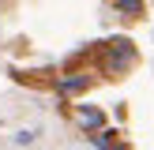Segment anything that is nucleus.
<instances>
[{
  "instance_id": "nucleus-1",
  "label": "nucleus",
  "mask_w": 154,
  "mask_h": 150,
  "mask_svg": "<svg viewBox=\"0 0 154 150\" xmlns=\"http://www.w3.org/2000/svg\"><path fill=\"white\" fill-rule=\"evenodd\" d=\"M102 64H105V71H109V75H124L128 68L135 64V45L128 41V38H113V41H105Z\"/></svg>"
},
{
  "instance_id": "nucleus-2",
  "label": "nucleus",
  "mask_w": 154,
  "mask_h": 150,
  "mask_svg": "<svg viewBox=\"0 0 154 150\" xmlns=\"http://www.w3.org/2000/svg\"><path fill=\"white\" fill-rule=\"evenodd\" d=\"M75 120H79V128H87V131H98V128L105 124V112L94 109V105H75Z\"/></svg>"
},
{
  "instance_id": "nucleus-3",
  "label": "nucleus",
  "mask_w": 154,
  "mask_h": 150,
  "mask_svg": "<svg viewBox=\"0 0 154 150\" xmlns=\"http://www.w3.org/2000/svg\"><path fill=\"white\" fill-rule=\"evenodd\" d=\"M79 90H87V75H68V79H60V94H79Z\"/></svg>"
},
{
  "instance_id": "nucleus-4",
  "label": "nucleus",
  "mask_w": 154,
  "mask_h": 150,
  "mask_svg": "<svg viewBox=\"0 0 154 150\" xmlns=\"http://www.w3.org/2000/svg\"><path fill=\"white\" fill-rule=\"evenodd\" d=\"M38 135H42L38 128H23V131L11 135V142H15V146H30V142H38Z\"/></svg>"
},
{
  "instance_id": "nucleus-5",
  "label": "nucleus",
  "mask_w": 154,
  "mask_h": 150,
  "mask_svg": "<svg viewBox=\"0 0 154 150\" xmlns=\"http://www.w3.org/2000/svg\"><path fill=\"white\" fill-rule=\"evenodd\" d=\"M117 8H120V15H128V19H135V15L143 11V0H120Z\"/></svg>"
},
{
  "instance_id": "nucleus-6",
  "label": "nucleus",
  "mask_w": 154,
  "mask_h": 150,
  "mask_svg": "<svg viewBox=\"0 0 154 150\" xmlns=\"http://www.w3.org/2000/svg\"><path fill=\"white\" fill-rule=\"evenodd\" d=\"M117 150H124V146H117Z\"/></svg>"
}]
</instances>
